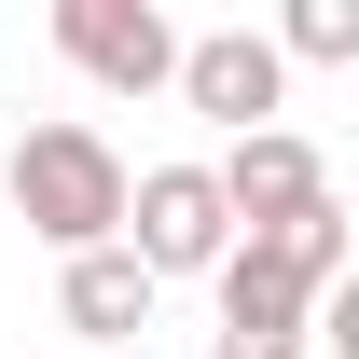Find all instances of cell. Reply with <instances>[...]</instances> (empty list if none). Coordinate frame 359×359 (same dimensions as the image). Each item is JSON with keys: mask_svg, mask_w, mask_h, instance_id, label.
<instances>
[{"mask_svg": "<svg viewBox=\"0 0 359 359\" xmlns=\"http://www.w3.org/2000/svg\"><path fill=\"white\" fill-rule=\"evenodd\" d=\"M152 304H166V290H152V276H138L125 249H83V263H55V318L83 332V359L138 346V332H152Z\"/></svg>", "mask_w": 359, "mask_h": 359, "instance_id": "cell-7", "label": "cell"}, {"mask_svg": "<svg viewBox=\"0 0 359 359\" xmlns=\"http://www.w3.org/2000/svg\"><path fill=\"white\" fill-rule=\"evenodd\" d=\"M125 180H138V166H125L97 125H28V138H14V166H0V194H14V222L42 235L55 263H83V249L125 235Z\"/></svg>", "mask_w": 359, "mask_h": 359, "instance_id": "cell-1", "label": "cell"}, {"mask_svg": "<svg viewBox=\"0 0 359 359\" xmlns=\"http://www.w3.org/2000/svg\"><path fill=\"white\" fill-rule=\"evenodd\" d=\"M222 222L235 235H276V222H304L318 194H332V166H318V138L304 125H263V138H222Z\"/></svg>", "mask_w": 359, "mask_h": 359, "instance_id": "cell-5", "label": "cell"}, {"mask_svg": "<svg viewBox=\"0 0 359 359\" xmlns=\"http://www.w3.org/2000/svg\"><path fill=\"white\" fill-rule=\"evenodd\" d=\"M263 42H276V69H359V0H290Z\"/></svg>", "mask_w": 359, "mask_h": 359, "instance_id": "cell-8", "label": "cell"}, {"mask_svg": "<svg viewBox=\"0 0 359 359\" xmlns=\"http://www.w3.org/2000/svg\"><path fill=\"white\" fill-rule=\"evenodd\" d=\"M111 249H125L152 290H166V276H208V263L235 249V222H222V180L194 166V152H180V166H138V180H125V235H111Z\"/></svg>", "mask_w": 359, "mask_h": 359, "instance_id": "cell-2", "label": "cell"}, {"mask_svg": "<svg viewBox=\"0 0 359 359\" xmlns=\"http://www.w3.org/2000/svg\"><path fill=\"white\" fill-rule=\"evenodd\" d=\"M166 83L194 97L222 138H263L276 111H290V69H276V42H263V28H208V42H180V69H166Z\"/></svg>", "mask_w": 359, "mask_h": 359, "instance_id": "cell-4", "label": "cell"}, {"mask_svg": "<svg viewBox=\"0 0 359 359\" xmlns=\"http://www.w3.org/2000/svg\"><path fill=\"white\" fill-rule=\"evenodd\" d=\"M55 55H69L83 83H111V97H166L180 28L152 14V0H55Z\"/></svg>", "mask_w": 359, "mask_h": 359, "instance_id": "cell-3", "label": "cell"}, {"mask_svg": "<svg viewBox=\"0 0 359 359\" xmlns=\"http://www.w3.org/2000/svg\"><path fill=\"white\" fill-rule=\"evenodd\" d=\"M208 290H222L208 359H304V332H318V290H304V276H276L263 249H222V263H208Z\"/></svg>", "mask_w": 359, "mask_h": 359, "instance_id": "cell-6", "label": "cell"}]
</instances>
